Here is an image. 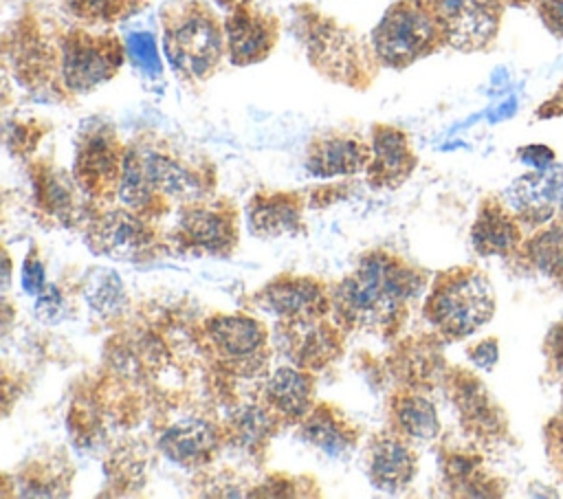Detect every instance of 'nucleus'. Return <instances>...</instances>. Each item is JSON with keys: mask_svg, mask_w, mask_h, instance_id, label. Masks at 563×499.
Here are the masks:
<instances>
[{"mask_svg": "<svg viewBox=\"0 0 563 499\" xmlns=\"http://www.w3.org/2000/svg\"><path fill=\"white\" fill-rule=\"evenodd\" d=\"M9 55L15 77L31 90L51 95H86L110 81L128 55L125 42L114 33H95L70 26L44 33L35 15H24L9 33Z\"/></svg>", "mask_w": 563, "mask_h": 499, "instance_id": "nucleus-1", "label": "nucleus"}, {"mask_svg": "<svg viewBox=\"0 0 563 499\" xmlns=\"http://www.w3.org/2000/svg\"><path fill=\"white\" fill-rule=\"evenodd\" d=\"M424 288V275L405 259L383 251L361 257L358 266L336 286L334 310L361 330H391L402 317L407 301Z\"/></svg>", "mask_w": 563, "mask_h": 499, "instance_id": "nucleus-2", "label": "nucleus"}, {"mask_svg": "<svg viewBox=\"0 0 563 499\" xmlns=\"http://www.w3.org/2000/svg\"><path fill=\"white\" fill-rule=\"evenodd\" d=\"M295 24L308 62L323 77L358 90L374 81L380 64L372 42H367L354 29L341 24L332 15H325L310 4L295 9Z\"/></svg>", "mask_w": 563, "mask_h": 499, "instance_id": "nucleus-3", "label": "nucleus"}, {"mask_svg": "<svg viewBox=\"0 0 563 499\" xmlns=\"http://www.w3.org/2000/svg\"><path fill=\"white\" fill-rule=\"evenodd\" d=\"M163 53L172 70L189 81H207L227 53L224 22L202 0H176L161 13Z\"/></svg>", "mask_w": 563, "mask_h": 499, "instance_id": "nucleus-4", "label": "nucleus"}, {"mask_svg": "<svg viewBox=\"0 0 563 499\" xmlns=\"http://www.w3.org/2000/svg\"><path fill=\"white\" fill-rule=\"evenodd\" d=\"M376 59L385 68L402 70L446 46L440 18L431 0H396L369 33Z\"/></svg>", "mask_w": 563, "mask_h": 499, "instance_id": "nucleus-5", "label": "nucleus"}, {"mask_svg": "<svg viewBox=\"0 0 563 499\" xmlns=\"http://www.w3.org/2000/svg\"><path fill=\"white\" fill-rule=\"evenodd\" d=\"M495 292L486 275L475 268H453L442 273L427 301L429 323L449 339H464L490 321Z\"/></svg>", "mask_w": 563, "mask_h": 499, "instance_id": "nucleus-6", "label": "nucleus"}, {"mask_svg": "<svg viewBox=\"0 0 563 499\" xmlns=\"http://www.w3.org/2000/svg\"><path fill=\"white\" fill-rule=\"evenodd\" d=\"M446 46L462 53H477L488 48L501 26V0H431Z\"/></svg>", "mask_w": 563, "mask_h": 499, "instance_id": "nucleus-7", "label": "nucleus"}, {"mask_svg": "<svg viewBox=\"0 0 563 499\" xmlns=\"http://www.w3.org/2000/svg\"><path fill=\"white\" fill-rule=\"evenodd\" d=\"M128 147L119 141L110 123L88 125L77 141L75 180L88 193H108L117 189Z\"/></svg>", "mask_w": 563, "mask_h": 499, "instance_id": "nucleus-8", "label": "nucleus"}, {"mask_svg": "<svg viewBox=\"0 0 563 499\" xmlns=\"http://www.w3.org/2000/svg\"><path fill=\"white\" fill-rule=\"evenodd\" d=\"M88 244L121 262H141L158 251V233L132 209H112L95 218L88 226Z\"/></svg>", "mask_w": 563, "mask_h": 499, "instance_id": "nucleus-9", "label": "nucleus"}, {"mask_svg": "<svg viewBox=\"0 0 563 499\" xmlns=\"http://www.w3.org/2000/svg\"><path fill=\"white\" fill-rule=\"evenodd\" d=\"M224 40L233 66L260 64L273 53L279 40V20L253 7V2L235 7L224 18Z\"/></svg>", "mask_w": 563, "mask_h": 499, "instance_id": "nucleus-10", "label": "nucleus"}, {"mask_svg": "<svg viewBox=\"0 0 563 499\" xmlns=\"http://www.w3.org/2000/svg\"><path fill=\"white\" fill-rule=\"evenodd\" d=\"M132 147L136 149L147 189L154 200L158 196L183 202H198L202 198L205 182L194 167H189L174 154L147 143H134Z\"/></svg>", "mask_w": 563, "mask_h": 499, "instance_id": "nucleus-11", "label": "nucleus"}, {"mask_svg": "<svg viewBox=\"0 0 563 499\" xmlns=\"http://www.w3.org/2000/svg\"><path fill=\"white\" fill-rule=\"evenodd\" d=\"M372 154L365 167L367 182L376 189L400 187L418 165L407 132L396 125L374 123L369 136Z\"/></svg>", "mask_w": 563, "mask_h": 499, "instance_id": "nucleus-12", "label": "nucleus"}, {"mask_svg": "<svg viewBox=\"0 0 563 499\" xmlns=\"http://www.w3.org/2000/svg\"><path fill=\"white\" fill-rule=\"evenodd\" d=\"M178 240L198 253L227 255L238 242V224L229 209L187 204L178 215Z\"/></svg>", "mask_w": 563, "mask_h": 499, "instance_id": "nucleus-13", "label": "nucleus"}, {"mask_svg": "<svg viewBox=\"0 0 563 499\" xmlns=\"http://www.w3.org/2000/svg\"><path fill=\"white\" fill-rule=\"evenodd\" d=\"M508 207L528 224H545L563 202V167L532 169L506 189Z\"/></svg>", "mask_w": 563, "mask_h": 499, "instance_id": "nucleus-14", "label": "nucleus"}, {"mask_svg": "<svg viewBox=\"0 0 563 499\" xmlns=\"http://www.w3.org/2000/svg\"><path fill=\"white\" fill-rule=\"evenodd\" d=\"M372 145L358 134L325 132L310 141L306 152V167L312 176L334 178L363 171L369 163Z\"/></svg>", "mask_w": 563, "mask_h": 499, "instance_id": "nucleus-15", "label": "nucleus"}, {"mask_svg": "<svg viewBox=\"0 0 563 499\" xmlns=\"http://www.w3.org/2000/svg\"><path fill=\"white\" fill-rule=\"evenodd\" d=\"M260 303L284 321H303L317 319L328 310V295L323 284L312 277L284 275L264 286Z\"/></svg>", "mask_w": 563, "mask_h": 499, "instance_id": "nucleus-16", "label": "nucleus"}, {"mask_svg": "<svg viewBox=\"0 0 563 499\" xmlns=\"http://www.w3.org/2000/svg\"><path fill=\"white\" fill-rule=\"evenodd\" d=\"M205 328L213 352L224 363L251 365L266 347L264 325L246 314H216Z\"/></svg>", "mask_w": 563, "mask_h": 499, "instance_id": "nucleus-17", "label": "nucleus"}, {"mask_svg": "<svg viewBox=\"0 0 563 499\" xmlns=\"http://www.w3.org/2000/svg\"><path fill=\"white\" fill-rule=\"evenodd\" d=\"M220 429L205 418H185L172 424L158 440L163 455L180 466H198L211 459L220 446Z\"/></svg>", "mask_w": 563, "mask_h": 499, "instance_id": "nucleus-18", "label": "nucleus"}, {"mask_svg": "<svg viewBox=\"0 0 563 499\" xmlns=\"http://www.w3.org/2000/svg\"><path fill=\"white\" fill-rule=\"evenodd\" d=\"M416 453L398 435H378L369 444L367 475L369 481L385 492L405 488L416 475Z\"/></svg>", "mask_w": 563, "mask_h": 499, "instance_id": "nucleus-19", "label": "nucleus"}, {"mask_svg": "<svg viewBox=\"0 0 563 499\" xmlns=\"http://www.w3.org/2000/svg\"><path fill=\"white\" fill-rule=\"evenodd\" d=\"M246 213L249 229L257 237H279L301 229V200L290 191H260Z\"/></svg>", "mask_w": 563, "mask_h": 499, "instance_id": "nucleus-20", "label": "nucleus"}, {"mask_svg": "<svg viewBox=\"0 0 563 499\" xmlns=\"http://www.w3.org/2000/svg\"><path fill=\"white\" fill-rule=\"evenodd\" d=\"M519 240L521 231L510 211L497 202H484L471 229L473 248L484 257H501L512 253L519 246Z\"/></svg>", "mask_w": 563, "mask_h": 499, "instance_id": "nucleus-21", "label": "nucleus"}, {"mask_svg": "<svg viewBox=\"0 0 563 499\" xmlns=\"http://www.w3.org/2000/svg\"><path fill=\"white\" fill-rule=\"evenodd\" d=\"M299 435L330 457H339L356 444V429L330 404H319L301 420Z\"/></svg>", "mask_w": 563, "mask_h": 499, "instance_id": "nucleus-22", "label": "nucleus"}, {"mask_svg": "<svg viewBox=\"0 0 563 499\" xmlns=\"http://www.w3.org/2000/svg\"><path fill=\"white\" fill-rule=\"evenodd\" d=\"M288 323V352L301 367H321L334 358L339 350L336 332L319 317Z\"/></svg>", "mask_w": 563, "mask_h": 499, "instance_id": "nucleus-23", "label": "nucleus"}, {"mask_svg": "<svg viewBox=\"0 0 563 499\" xmlns=\"http://www.w3.org/2000/svg\"><path fill=\"white\" fill-rule=\"evenodd\" d=\"M268 407L284 418H303L310 411L312 378L301 367H279L264 382Z\"/></svg>", "mask_w": 563, "mask_h": 499, "instance_id": "nucleus-24", "label": "nucleus"}, {"mask_svg": "<svg viewBox=\"0 0 563 499\" xmlns=\"http://www.w3.org/2000/svg\"><path fill=\"white\" fill-rule=\"evenodd\" d=\"M33 196L35 204L59 222H70L77 211L70 176L51 163H37L33 167Z\"/></svg>", "mask_w": 563, "mask_h": 499, "instance_id": "nucleus-25", "label": "nucleus"}, {"mask_svg": "<svg viewBox=\"0 0 563 499\" xmlns=\"http://www.w3.org/2000/svg\"><path fill=\"white\" fill-rule=\"evenodd\" d=\"M391 418L402 435L416 442H431L440 433L435 404L418 393H402L391 400Z\"/></svg>", "mask_w": 563, "mask_h": 499, "instance_id": "nucleus-26", "label": "nucleus"}, {"mask_svg": "<svg viewBox=\"0 0 563 499\" xmlns=\"http://www.w3.org/2000/svg\"><path fill=\"white\" fill-rule=\"evenodd\" d=\"M455 404L462 413L464 424H468L477 433H495L499 429V413L488 398L486 389L477 378L462 374L455 380Z\"/></svg>", "mask_w": 563, "mask_h": 499, "instance_id": "nucleus-27", "label": "nucleus"}, {"mask_svg": "<svg viewBox=\"0 0 563 499\" xmlns=\"http://www.w3.org/2000/svg\"><path fill=\"white\" fill-rule=\"evenodd\" d=\"M84 299L86 303L103 314V317H114L125 308V286L121 277L106 266H97L86 275L84 284Z\"/></svg>", "mask_w": 563, "mask_h": 499, "instance_id": "nucleus-28", "label": "nucleus"}, {"mask_svg": "<svg viewBox=\"0 0 563 499\" xmlns=\"http://www.w3.org/2000/svg\"><path fill=\"white\" fill-rule=\"evenodd\" d=\"M150 2L152 0H64L66 11L88 26L125 20L145 9Z\"/></svg>", "mask_w": 563, "mask_h": 499, "instance_id": "nucleus-29", "label": "nucleus"}, {"mask_svg": "<svg viewBox=\"0 0 563 499\" xmlns=\"http://www.w3.org/2000/svg\"><path fill=\"white\" fill-rule=\"evenodd\" d=\"M273 409L260 404L240 407L229 420V435L242 448H255L275 431Z\"/></svg>", "mask_w": 563, "mask_h": 499, "instance_id": "nucleus-30", "label": "nucleus"}, {"mask_svg": "<svg viewBox=\"0 0 563 499\" xmlns=\"http://www.w3.org/2000/svg\"><path fill=\"white\" fill-rule=\"evenodd\" d=\"M526 255L537 270L563 281V222L541 229L526 244Z\"/></svg>", "mask_w": 563, "mask_h": 499, "instance_id": "nucleus-31", "label": "nucleus"}, {"mask_svg": "<svg viewBox=\"0 0 563 499\" xmlns=\"http://www.w3.org/2000/svg\"><path fill=\"white\" fill-rule=\"evenodd\" d=\"M125 51L130 59L147 75L161 73V57L156 48V40L150 33H130L125 37Z\"/></svg>", "mask_w": 563, "mask_h": 499, "instance_id": "nucleus-32", "label": "nucleus"}, {"mask_svg": "<svg viewBox=\"0 0 563 499\" xmlns=\"http://www.w3.org/2000/svg\"><path fill=\"white\" fill-rule=\"evenodd\" d=\"M35 317L42 323H59L66 314V299L57 286H44L35 295V306H33Z\"/></svg>", "mask_w": 563, "mask_h": 499, "instance_id": "nucleus-33", "label": "nucleus"}, {"mask_svg": "<svg viewBox=\"0 0 563 499\" xmlns=\"http://www.w3.org/2000/svg\"><path fill=\"white\" fill-rule=\"evenodd\" d=\"M42 134H44V130H40L37 123H33V121H24L22 123L20 121V123H11L7 127V143H9V147L13 152L26 154V152H31L37 145Z\"/></svg>", "mask_w": 563, "mask_h": 499, "instance_id": "nucleus-34", "label": "nucleus"}, {"mask_svg": "<svg viewBox=\"0 0 563 499\" xmlns=\"http://www.w3.org/2000/svg\"><path fill=\"white\" fill-rule=\"evenodd\" d=\"M537 13L543 22V26L563 37V0H537Z\"/></svg>", "mask_w": 563, "mask_h": 499, "instance_id": "nucleus-35", "label": "nucleus"}, {"mask_svg": "<svg viewBox=\"0 0 563 499\" xmlns=\"http://www.w3.org/2000/svg\"><path fill=\"white\" fill-rule=\"evenodd\" d=\"M44 286V266L35 253H29L22 266V288L35 297Z\"/></svg>", "mask_w": 563, "mask_h": 499, "instance_id": "nucleus-36", "label": "nucleus"}, {"mask_svg": "<svg viewBox=\"0 0 563 499\" xmlns=\"http://www.w3.org/2000/svg\"><path fill=\"white\" fill-rule=\"evenodd\" d=\"M517 156L532 169H545L554 163V149H550L548 145H541V143H530V145L519 147Z\"/></svg>", "mask_w": 563, "mask_h": 499, "instance_id": "nucleus-37", "label": "nucleus"}, {"mask_svg": "<svg viewBox=\"0 0 563 499\" xmlns=\"http://www.w3.org/2000/svg\"><path fill=\"white\" fill-rule=\"evenodd\" d=\"M468 358L475 367L479 369H493L497 358H499V347H497V339H484L477 345H473L468 350Z\"/></svg>", "mask_w": 563, "mask_h": 499, "instance_id": "nucleus-38", "label": "nucleus"}, {"mask_svg": "<svg viewBox=\"0 0 563 499\" xmlns=\"http://www.w3.org/2000/svg\"><path fill=\"white\" fill-rule=\"evenodd\" d=\"M545 347H548V354H550L552 365L563 374V321L556 323V325L550 330L548 341H545Z\"/></svg>", "mask_w": 563, "mask_h": 499, "instance_id": "nucleus-39", "label": "nucleus"}, {"mask_svg": "<svg viewBox=\"0 0 563 499\" xmlns=\"http://www.w3.org/2000/svg\"><path fill=\"white\" fill-rule=\"evenodd\" d=\"M515 99H508V101H504L497 110H495V114H490L493 117V121H499V119H506V117H510L512 112H515Z\"/></svg>", "mask_w": 563, "mask_h": 499, "instance_id": "nucleus-40", "label": "nucleus"}, {"mask_svg": "<svg viewBox=\"0 0 563 499\" xmlns=\"http://www.w3.org/2000/svg\"><path fill=\"white\" fill-rule=\"evenodd\" d=\"M222 9H227V11H231V9H235V7H242V4H251L253 0H216Z\"/></svg>", "mask_w": 563, "mask_h": 499, "instance_id": "nucleus-41", "label": "nucleus"}, {"mask_svg": "<svg viewBox=\"0 0 563 499\" xmlns=\"http://www.w3.org/2000/svg\"><path fill=\"white\" fill-rule=\"evenodd\" d=\"M501 2L508 4V7H526V4H532L537 0H501Z\"/></svg>", "mask_w": 563, "mask_h": 499, "instance_id": "nucleus-42", "label": "nucleus"}]
</instances>
